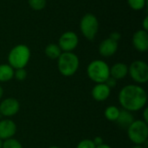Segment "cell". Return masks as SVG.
Here are the masks:
<instances>
[{
  "instance_id": "cell-1",
  "label": "cell",
  "mask_w": 148,
  "mask_h": 148,
  "mask_svg": "<svg viewBox=\"0 0 148 148\" xmlns=\"http://www.w3.org/2000/svg\"><path fill=\"white\" fill-rule=\"evenodd\" d=\"M118 100L122 109L132 113L138 112L146 107L147 93L138 84H129L121 89L118 95Z\"/></svg>"
},
{
  "instance_id": "cell-2",
  "label": "cell",
  "mask_w": 148,
  "mask_h": 148,
  "mask_svg": "<svg viewBox=\"0 0 148 148\" xmlns=\"http://www.w3.org/2000/svg\"><path fill=\"white\" fill-rule=\"evenodd\" d=\"M30 59V50L24 44H18L11 49L8 55V64L14 69L25 68Z\"/></svg>"
},
{
  "instance_id": "cell-3",
  "label": "cell",
  "mask_w": 148,
  "mask_h": 148,
  "mask_svg": "<svg viewBox=\"0 0 148 148\" xmlns=\"http://www.w3.org/2000/svg\"><path fill=\"white\" fill-rule=\"evenodd\" d=\"M79 58L73 52H62L58 58V70L63 76L74 75L79 69Z\"/></svg>"
},
{
  "instance_id": "cell-4",
  "label": "cell",
  "mask_w": 148,
  "mask_h": 148,
  "mask_svg": "<svg viewBox=\"0 0 148 148\" xmlns=\"http://www.w3.org/2000/svg\"><path fill=\"white\" fill-rule=\"evenodd\" d=\"M109 69L110 68L108 64L104 61L95 60L88 64L87 68V74L88 78L96 84L104 83L110 76Z\"/></svg>"
},
{
  "instance_id": "cell-5",
  "label": "cell",
  "mask_w": 148,
  "mask_h": 148,
  "mask_svg": "<svg viewBox=\"0 0 148 148\" xmlns=\"http://www.w3.org/2000/svg\"><path fill=\"white\" fill-rule=\"evenodd\" d=\"M127 131L128 139L134 145H144L147 142L148 124L142 120H135Z\"/></svg>"
},
{
  "instance_id": "cell-6",
  "label": "cell",
  "mask_w": 148,
  "mask_h": 148,
  "mask_svg": "<svg viewBox=\"0 0 148 148\" xmlns=\"http://www.w3.org/2000/svg\"><path fill=\"white\" fill-rule=\"evenodd\" d=\"M81 31L89 41H93L99 30V22L96 16L91 13L83 16L80 23Z\"/></svg>"
},
{
  "instance_id": "cell-7",
  "label": "cell",
  "mask_w": 148,
  "mask_h": 148,
  "mask_svg": "<svg viewBox=\"0 0 148 148\" xmlns=\"http://www.w3.org/2000/svg\"><path fill=\"white\" fill-rule=\"evenodd\" d=\"M128 74L137 84H145L148 82V65L141 60L133 62L128 67Z\"/></svg>"
},
{
  "instance_id": "cell-8",
  "label": "cell",
  "mask_w": 148,
  "mask_h": 148,
  "mask_svg": "<svg viewBox=\"0 0 148 148\" xmlns=\"http://www.w3.org/2000/svg\"><path fill=\"white\" fill-rule=\"evenodd\" d=\"M20 110V103L14 97H9L0 102V114L3 117H12Z\"/></svg>"
},
{
  "instance_id": "cell-9",
  "label": "cell",
  "mask_w": 148,
  "mask_h": 148,
  "mask_svg": "<svg viewBox=\"0 0 148 148\" xmlns=\"http://www.w3.org/2000/svg\"><path fill=\"white\" fill-rule=\"evenodd\" d=\"M78 42L77 35L73 31H67L61 36L58 46L63 52H72L77 47Z\"/></svg>"
},
{
  "instance_id": "cell-10",
  "label": "cell",
  "mask_w": 148,
  "mask_h": 148,
  "mask_svg": "<svg viewBox=\"0 0 148 148\" xmlns=\"http://www.w3.org/2000/svg\"><path fill=\"white\" fill-rule=\"evenodd\" d=\"M17 130L16 124L10 119L0 120V139L3 140L13 138Z\"/></svg>"
},
{
  "instance_id": "cell-11",
  "label": "cell",
  "mask_w": 148,
  "mask_h": 148,
  "mask_svg": "<svg viewBox=\"0 0 148 148\" xmlns=\"http://www.w3.org/2000/svg\"><path fill=\"white\" fill-rule=\"evenodd\" d=\"M133 45L140 52H146L148 49L147 31L140 29L136 31L133 36Z\"/></svg>"
},
{
  "instance_id": "cell-12",
  "label": "cell",
  "mask_w": 148,
  "mask_h": 148,
  "mask_svg": "<svg viewBox=\"0 0 148 148\" xmlns=\"http://www.w3.org/2000/svg\"><path fill=\"white\" fill-rule=\"evenodd\" d=\"M118 49V42L110 37L103 40L99 45V53L104 57H110L114 56Z\"/></svg>"
},
{
  "instance_id": "cell-13",
  "label": "cell",
  "mask_w": 148,
  "mask_h": 148,
  "mask_svg": "<svg viewBox=\"0 0 148 148\" xmlns=\"http://www.w3.org/2000/svg\"><path fill=\"white\" fill-rule=\"evenodd\" d=\"M111 89L105 83H97L91 91L92 97L96 101H105L110 95Z\"/></svg>"
},
{
  "instance_id": "cell-14",
  "label": "cell",
  "mask_w": 148,
  "mask_h": 148,
  "mask_svg": "<svg viewBox=\"0 0 148 148\" xmlns=\"http://www.w3.org/2000/svg\"><path fill=\"white\" fill-rule=\"evenodd\" d=\"M109 73L110 76L115 80H122L128 75V67L126 63L117 62L110 68Z\"/></svg>"
},
{
  "instance_id": "cell-15",
  "label": "cell",
  "mask_w": 148,
  "mask_h": 148,
  "mask_svg": "<svg viewBox=\"0 0 148 148\" xmlns=\"http://www.w3.org/2000/svg\"><path fill=\"white\" fill-rule=\"evenodd\" d=\"M134 116L132 112H129L127 110L125 109H121L120 111V114L116 120V123L117 125L121 127L122 129H127L129 127V126L134 121Z\"/></svg>"
},
{
  "instance_id": "cell-16",
  "label": "cell",
  "mask_w": 148,
  "mask_h": 148,
  "mask_svg": "<svg viewBox=\"0 0 148 148\" xmlns=\"http://www.w3.org/2000/svg\"><path fill=\"white\" fill-rule=\"evenodd\" d=\"M14 69L9 64H0V82H7L14 77Z\"/></svg>"
},
{
  "instance_id": "cell-17",
  "label": "cell",
  "mask_w": 148,
  "mask_h": 148,
  "mask_svg": "<svg viewBox=\"0 0 148 148\" xmlns=\"http://www.w3.org/2000/svg\"><path fill=\"white\" fill-rule=\"evenodd\" d=\"M44 52H45V55L49 59H52V60L58 59L59 56H61V54L62 53L60 47L57 44H55V43H49V45H47L46 48H45Z\"/></svg>"
},
{
  "instance_id": "cell-18",
  "label": "cell",
  "mask_w": 148,
  "mask_h": 148,
  "mask_svg": "<svg viewBox=\"0 0 148 148\" xmlns=\"http://www.w3.org/2000/svg\"><path fill=\"white\" fill-rule=\"evenodd\" d=\"M120 111L121 109L116 106H108L104 111V116L109 121H116L120 114Z\"/></svg>"
},
{
  "instance_id": "cell-19",
  "label": "cell",
  "mask_w": 148,
  "mask_h": 148,
  "mask_svg": "<svg viewBox=\"0 0 148 148\" xmlns=\"http://www.w3.org/2000/svg\"><path fill=\"white\" fill-rule=\"evenodd\" d=\"M3 148H23L21 142L14 138H10L8 140H3Z\"/></svg>"
},
{
  "instance_id": "cell-20",
  "label": "cell",
  "mask_w": 148,
  "mask_h": 148,
  "mask_svg": "<svg viewBox=\"0 0 148 148\" xmlns=\"http://www.w3.org/2000/svg\"><path fill=\"white\" fill-rule=\"evenodd\" d=\"M30 8L35 10H41L46 5V0H28Z\"/></svg>"
},
{
  "instance_id": "cell-21",
  "label": "cell",
  "mask_w": 148,
  "mask_h": 148,
  "mask_svg": "<svg viewBox=\"0 0 148 148\" xmlns=\"http://www.w3.org/2000/svg\"><path fill=\"white\" fill-rule=\"evenodd\" d=\"M127 3L134 10H142L146 5V0H127Z\"/></svg>"
},
{
  "instance_id": "cell-22",
  "label": "cell",
  "mask_w": 148,
  "mask_h": 148,
  "mask_svg": "<svg viewBox=\"0 0 148 148\" xmlns=\"http://www.w3.org/2000/svg\"><path fill=\"white\" fill-rule=\"evenodd\" d=\"M14 77L19 81V82H23L27 78V71L24 68L23 69H16L14 70Z\"/></svg>"
},
{
  "instance_id": "cell-23",
  "label": "cell",
  "mask_w": 148,
  "mask_h": 148,
  "mask_svg": "<svg viewBox=\"0 0 148 148\" xmlns=\"http://www.w3.org/2000/svg\"><path fill=\"white\" fill-rule=\"evenodd\" d=\"M95 145L93 142V140L90 139H84L82 140H81L77 146L76 148H95Z\"/></svg>"
},
{
  "instance_id": "cell-24",
  "label": "cell",
  "mask_w": 148,
  "mask_h": 148,
  "mask_svg": "<svg viewBox=\"0 0 148 148\" xmlns=\"http://www.w3.org/2000/svg\"><path fill=\"white\" fill-rule=\"evenodd\" d=\"M104 83H105L110 89H112V88H114L116 87V85H117V80H115L114 78L109 76Z\"/></svg>"
},
{
  "instance_id": "cell-25",
  "label": "cell",
  "mask_w": 148,
  "mask_h": 148,
  "mask_svg": "<svg viewBox=\"0 0 148 148\" xmlns=\"http://www.w3.org/2000/svg\"><path fill=\"white\" fill-rule=\"evenodd\" d=\"M93 142L94 144L95 145V147H98V146H101L102 144H104L103 142V139L100 136H96L94 140H93Z\"/></svg>"
},
{
  "instance_id": "cell-26",
  "label": "cell",
  "mask_w": 148,
  "mask_h": 148,
  "mask_svg": "<svg viewBox=\"0 0 148 148\" xmlns=\"http://www.w3.org/2000/svg\"><path fill=\"white\" fill-rule=\"evenodd\" d=\"M142 121L148 124V108L145 107L142 111Z\"/></svg>"
},
{
  "instance_id": "cell-27",
  "label": "cell",
  "mask_w": 148,
  "mask_h": 148,
  "mask_svg": "<svg viewBox=\"0 0 148 148\" xmlns=\"http://www.w3.org/2000/svg\"><path fill=\"white\" fill-rule=\"evenodd\" d=\"M111 39H113V40H114V41H116V42H118L119 41V39L121 38V34L120 33H118V32H113V33H111V35H110V36H109Z\"/></svg>"
},
{
  "instance_id": "cell-28",
  "label": "cell",
  "mask_w": 148,
  "mask_h": 148,
  "mask_svg": "<svg viewBox=\"0 0 148 148\" xmlns=\"http://www.w3.org/2000/svg\"><path fill=\"white\" fill-rule=\"evenodd\" d=\"M143 27H144V30L147 31L148 30V16H146L144 21H143Z\"/></svg>"
},
{
  "instance_id": "cell-29",
  "label": "cell",
  "mask_w": 148,
  "mask_h": 148,
  "mask_svg": "<svg viewBox=\"0 0 148 148\" xmlns=\"http://www.w3.org/2000/svg\"><path fill=\"white\" fill-rule=\"evenodd\" d=\"M95 148H112L109 145H107V144H102V145H101V146H98V147H96Z\"/></svg>"
},
{
  "instance_id": "cell-30",
  "label": "cell",
  "mask_w": 148,
  "mask_h": 148,
  "mask_svg": "<svg viewBox=\"0 0 148 148\" xmlns=\"http://www.w3.org/2000/svg\"><path fill=\"white\" fill-rule=\"evenodd\" d=\"M3 96V87L0 85V100H2Z\"/></svg>"
},
{
  "instance_id": "cell-31",
  "label": "cell",
  "mask_w": 148,
  "mask_h": 148,
  "mask_svg": "<svg viewBox=\"0 0 148 148\" xmlns=\"http://www.w3.org/2000/svg\"><path fill=\"white\" fill-rule=\"evenodd\" d=\"M131 148H145L143 147V145H134V147H132Z\"/></svg>"
},
{
  "instance_id": "cell-32",
  "label": "cell",
  "mask_w": 148,
  "mask_h": 148,
  "mask_svg": "<svg viewBox=\"0 0 148 148\" xmlns=\"http://www.w3.org/2000/svg\"><path fill=\"white\" fill-rule=\"evenodd\" d=\"M3 140L0 139V148H3Z\"/></svg>"
},
{
  "instance_id": "cell-33",
  "label": "cell",
  "mask_w": 148,
  "mask_h": 148,
  "mask_svg": "<svg viewBox=\"0 0 148 148\" xmlns=\"http://www.w3.org/2000/svg\"><path fill=\"white\" fill-rule=\"evenodd\" d=\"M49 148H61V147H57V146H51V147H49Z\"/></svg>"
}]
</instances>
